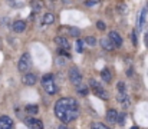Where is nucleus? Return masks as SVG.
Segmentation results:
<instances>
[{
	"label": "nucleus",
	"instance_id": "nucleus-22",
	"mask_svg": "<svg viewBox=\"0 0 148 129\" xmlns=\"http://www.w3.org/2000/svg\"><path fill=\"white\" fill-rule=\"evenodd\" d=\"M145 13H147V7L141 12V17H140V27H143V26H144V23H145Z\"/></svg>",
	"mask_w": 148,
	"mask_h": 129
},
{
	"label": "nucleus",
	"instance_id": "nucleus-21",
	"mask_svg": "<svg viewBox=\"0 0 148 129\" xmlns=\"http://www.w3.org/2000/svg\"><path fill=\"white\" fill-rule=\"evenodd\" d=\"M125 121H127V115L122 112V113H118V119H116V124H119V125H124L125 124Z\"/></svg>",
	"mask_w": 148,
	"mask_h": 129
},
{
	"label": "nucleus",
	"instance_id": "nucleus-30",
	"mask_svg": "<svg viewBox=\"0 0 148 129\" xmlns=\"http://www.w3.org/2000/svg\"><path fill=\"white\" fill-rule=\"evenodd\" d=\"M132 43H134V46H137V43H138V39H137V33H135V30L132 32Z\"/></svg>",
	"mask_w": 148,
	"mask_h": 129
},
{
	"label": "nucleus",
	"instance_id": "nucleus-34",
	"mask_svg": "<svg viewBox=\"0 0 148 129\" xmlns=\"http://www.w3.org/2000/svg\"><path fill=\"white\" fill-rule=\"evenodd\" d=\"M63 3H71V0H63Z\"/></svg>",
	"mask_w": 148,
	"mask_h": 129
},
{
	"label": "nucleus",
	"instance_id": "nucleus-13",
	"mask_svg": "<svg viewBox=\"0 0 148 129\" xmlns=\"http://www.w3.org/2000/svg\"><path fill=\"white\" fill-rule=\"evenodd\" d=\"M106 119L109 124H116V119H118V112L115 109H109L108 113H106Z\"/></svg>",
	"mask_w": 148,
	"mask_h": 129
},
{
	"label": "nucleus",
	"instance_id": "nucleus-31",
	"mask_svg": "<svg viewBox=\"0 0 148 129\" xmlns=\"http://www.w3.org/2000/svg\"><path fill=\"white\" fill-rule=\"evenodd\" d=\"M99 1H101V0H89V1H86V4H88V6H94V4H97Z\"/></svg>",
	"mask_w": 148,
	"mask_h": 129
},
{
	"label": "nucleus",
	"instance_id": "nucleus-6",
	"mask_svg": "<svg viewBox=\"0 0 148 129\" xmlns=\"http://www.w3.org/2000/svg\"><path fill=\"white\" fill-rule=\"evenodd\" d=\"M116 100H118V103H119L124 109H128L130 105H131V100H130V98H128V95H127L125 90L116 93Z\"/></svg>",
	"mask_w": 148,
	"mask_h": 129
},
{
	"label": "nucleus",
	"instance_id": "nucleus-18",
	"mask_svg": "<svg viewBox=\"0 0 148 129\" xmlns=\"http://www.w3.org/2000/svg\"><path fill=\"white\" fill-rule=\"evenodd\" d=\"M101 46H102L105 50H112V49L115 47L109 39H101Z\"/></svg>",
	"mask_w": 148,
	"mask_h": 129
},
{
	"label": "nucleus",
	"instance_id": "nucleus-3",
	"mask_svg": "<svg viewBox=\"0 0 148 129\" xmlns=\"http://www.w3.org/2000/svg\"><path fill=\"white\" fill-rule=\"evenodd\" d=\"M89 86H91V89H92V92L98 96V98H101V99H103V100H106L108 98H109V95L106 93V90L102 87V86L99 85L98 82L95 81V79H91L89 81Z\"/></svg>",
	"mask_w": 148,
	"mask_h": 129
},
{
	"label": "nucleus",
	"instance_id": "nucleus-5",
	"mask_svg": "<svg viewBox=\"0 0 148 129\" xmlns=\"http://www.w3.org/2000/svg\"><path fill=\"white\" fill-rule=\"evenodd\" d=\"M68 76H69V81H71L72 85L79 86L82 83V75H81V72L76 68H71L69 72H68Z\"/></svg>",
	"mask_w": 148,
	"mask_h": 129
},
{
	"label": "nucleus",
	"instance_id": "nucleus-19",
	"mask_svg": "<svg viewBox=\"0 0 148 129\" xmlns=\"http://www.w3.org/2000/svg\"><path fill=\"white\" fill-rule=\"evenodd\" d=\"M25 109H26L27 115H36V113H38V111H39L36 105H27V106H26Z\"/></svg>",
	"mask_w": 148,
	"mask_h": 129
},
{
	"label": "nucleus",
	"instance_id": "nucleus-33",
	"mask_svg": "<svg viewBox=\"0 0 148 129\" xmlns=\"http://www.w3.org/2000/svg\"><path fill=\"white\" fill-rule=\"evenodd\" d=\"M145 44L148 46V32H147V35H145Z\"/></svg>",
	"mask_w": 148,
	"mask_h": 129
},
{
	"label": "nucleus",
	"instance_id": "nucleus-4",
	"mask_svg": "<svg viewBox=\"0 0 148 129\" xmlns=\"http://www.w3.org/2000/svg\"><path fill=\"white\" fill-rule=\"evenodd\" d=\"M30 56H29V53H23L22 55V57L19 59V63H17V70L20 72V73H26L29 69H30Z\"/></svg>",
	"mask_w": 148,
	"mask_h": 129
},
{
	"label": "nucleus",
	"instance_id": "nucleus-10",
	"mask_svg": "<svg viewBox=\"0 0 148 129\" xmlns=\"http://www.w3.org/2000/svg\"><path fill=\"white\" fill-rule=\"evenodd\" d=\"M55 43H56L58 47H60V49H66V50H69V47H71L69 40H68L65 36H56V38H55Z\"/></svg>",
	"mask_w": 148,
	"mask_h": 129
},
{
	"label": "nucleus",
	"instance_id": "nucleus-24",
	"mask_svg": "<svg viewBox=\"0 0 148 129\" xmlns=\"http://www.w3.org/2000/svg\"><path fill=\"white\" fill-rule=\"evenodd\" d=\"M85 43H86V44H89V46H95L97 40H95V38H92V36H88V38L85 39Z\"/></svg>",
	"mask_w": 148,
	"mask_h": 129
},
{
	"label": "nucleus",
	"instance_id": "nucleus-25",
	"mask_svg": "<svg viewBox=\"0 0 148 129\" xmlns=\"http://www.w3.org/2000/svg\"><path fill=\"white\" fill-rule=\"evenodd\" d=\"M118 12H119L121 14H125V13H127V6H125L124 3H119V4H118Z\"/></svg>",
	"mask_w": 148,
	"mask_h": 129
},
{
	"label": "nucleus",
	"instance_id": "nucleus-7",
	"mask_svg": "<svg viewBox=\"0 0 148 129\" xmlns=\"http://www.w3.org/2000/svg\"><path fill=\"white\" fill-rule=\"evenodd\" d=\"M25 122H26V125H27L29 129H43V122L39 121V119H36V118H33V116L26 118Z\"/></svg>",
	"mask_w": 148,
	"mask_h": 129
},
{
	"label": "nucleus",
	"instance_id": "nucleus-12",
	"mask_svg": "<svg viewBox=\"0 0 148 129\" xmlns=\"http://www.w3.org/2000/svg\"><path fill=\"white\" fill-rule=\"evenodd\" d=\"M12 29H13L16 33H22V32H25V29H26V22H25V20H16V22L12 25Z\"/></svg>",
	"mask_w": 148,
	"mask_h": 129
},
{
	"label": "nucleus",
	"instance_id": "nucleus-14",
	"mask_svg": "<svg viewBox=\"0 0 148 129\" xmlns=\"http://www.w3.org/2000/svg\"><path fill=\"white\" fill-rule=\"evenodd\" d=\"M42 23L43 25H52V23H55V14L53 13H45L43 16H42Z\"/></svg>",
	"mask_w": 148,
	"mask_h": 129
},
{
	"label": "nucleus",
	"instance_id": "nucleus-1",
	"mask_svg": "<svg viewBox=\"0 0 148 129\" xmlns=\"http://www.w3.org/2000/svg\"><path fill=\"white\" fill-rule=\"evenodd\" d=\"M55 115L63 124H69V122L75 121L79 116L76 100L73 98H62V99H59L55 103Z\"/></svg>",
	"mask_w": 148,
	"mask_h": 129
},
{
	"label": "nucleus",
	"instance_id": "nucleus-35",
	"mask_svg": "<svg viewBox=\"0 0 148 129\" xmlns=\"http://www.w3.org/2000/svg\"><path fill=\"white\" fill-rule=\"evenodd\" d=\"M50 1H55V0H50Z\"/></svg>",
	"mask_w": 148,
	"mask_h": 129
},
{
	"label": "nucleus",
	"instance_id": "nucleus-8",
	"mask_svg": "<svg viewBox=\"0 0 148 129\" xmlns=\"http://www.w3.org/2000/svg\"><path fill=\"white\" fill-rule=\"evenodd\" d=\"M108 39L112 42V44H114L115 47H121V44H122V38H121V35H119L118 32H111Z\"/></svg>",
	"mask_w": 148,
	"mask_h": 129
},
{
	"label": "nucleus",
	"instance_id": "nucleus-16",
	"mask_svg": "<svg viewBox=\"0 0 148 129\" xmlns=\"http://www.w3.org/2000/svg\"><path fill=\"white\" fill-rule=\"evenodd\" d=\"M101 79L106 83H109L112 81V73L109 72V69H102L101 70Z\"/></svg>",
	"mask_w": 148,
	"mask_h": 129
},
{
	"label": "nucleus",
	"instance_id": "nucleus-29",
	"mask_svg": "<svg viewBox=\"0 0 148 129\" xmlns=\"http://www.w3.org/2000/svg\"><path fill=\"white\" fill-rule=\"evenodd\" d=\"M125 90V83L124 82H119L118 83V92H124Z\"/></svg>",
	"mask_w": 148,
	"mask_h": 129
},
{
	"label": "nucleus",
	"instance_id": "nucleus-20",
	"mask_svg": "<svg viewBox=\"0 0 148 129\" xmlns=\"http://www.w3.org/2000/svg\"><path fill=\"white\" fill-rule=\"evenodd\" d=\"M75 49H76V52H78V53H82V52H84V40L78 39L76 43H75Z\"/></svg>",
	"mask_w": 148,
	"mask_h": 129
},
{
	"label": "nucleus",
	"instance_id": "nucleus-26",
	"mask_svg": "<svg viewBox=\"0 0 148 129\" xmlns=\"http://www.w3.org/2000/svg\"><path fill=\"white\" fill-rule=\"evenodd\" d=\"M92 129H109L108 126H105L103 124H98V122H95V124H92Z\"/></svg>",
	"mask_w": 148,
	"mask_h": 129
},
{
	"label": "nucleus",
	"instance_id": "nucleus-17",
	"mask_svg": "<svg viewBox=\"0 0 148 129\" xmlns=\"http://www.w3.org/2000/svg\"><path fill=\"white\" fill-rule=\"evenodd\" d=\"M30 6H32L33 12H40V10L43 9V3H42L40 0H32Z\"/></svg>",
	"mask_w": 148,
	"mask_h": 129
},
{
	"label": "nucleus",
	"instance_id": "nucleus-15",
	"mask_svg": "<svg viewBox=\"0 0 148 129\" xmlns=\"http://www.w3.org/2000/svg\"><path fill=\"white\" fill-rule=\"evenodd\" d=\"M62 29L66 30V33H68L69 36H72V38H79L81 30H79L78 27H72V26H69V27H62Z\"/></svg>",
	"mask_w": 148,
	"mask_h": 129
},
{
	"label": "nucleus",
	"instance_id": "nucleus-32",
	"mask_svg": "<svg viewBox=\"0 0 148 129\" xmlns=\"http://www.w3.org/2000/svg\"><path fill=\"white\" fill-rule=\"evenodd\" d=\"M58 129H69V128H68V126H65V125H60Z\"/></svg>",
	"mask_w": 148,
	"mask_h": 129
},
{
	"label": "nucleus",
	"instance_id": "nucleus-9",
	"mask_svg": "<svg viewBox=\"0 0 148 129\" xmlns=\"http://www.w3.org/2000/svg\"><path fill=\"white\" fill-rule=\"evenodd\" d=\"M22 82L25 83L26 86H33L36 82H38V76L35 73H26L22 79Z\"/></svg>",
	"mask_w": 148,
	"mask_h": 129
},
{
	"label": "nucleus",
	"instance_id": "nucleus-2",
	"mask_svg": "<svg viewBox=\"0 0 148 129\" xmlns=\"http://www.w3.org/2000/svg\"><path fill=\"white\" fill-rule=\"evenodd\" d=\"M42 86H43V89H45L49 95L58 93V85H56L55 78H53L52 73H48V75H45V76L42 78Z\"/></svg>",
	"mask_w": 148,
	"mask_h": 129
},
{
	"label": "nucleus",
	"instance_id": "nucleus-11",
	"mask_svg": "<svg viewBox=\"0 0 148 129\" xmlns=\"http://www.w3.org/2000/svg\"><path fill=\"white\" fill-rule=\"evenodd\" d=\"M0 129H13V121L9 116H0Z\"/></svg>",
	"mask_w": 148,
	"mask_h": 129
},
{
	"label": "nucleus",
	"instance_id": "nucleus-27",
	"mask_svg": "<svg viewBox=\"0 0 148 129\" xmlns=\"http://www.w3.org/2000/svg\"><path fill=\"white\" fill-rule=\"evenodd\" d=\"M58 53L62 55V56H65V57H71V55H69V52H68L66 49H60V47H59V49H58Z\"/></svg>",
	"mask_w": 148,
	"mask_h": 129
},
{
	"label": "nucleus",
	"instance_id": "nucleus-28",
	"mask_svg": "<svg viewBox=\"0 0 148 129\" xmlns=\"http://www.w3.org/2000/svg\"><path fill=\"white\" fill-rule=\"evenodd\" d=\"M97 27H98L99 30H105V23L99 20V22H97Z\"/></svg>",
	"mask_w": 148,
	"mask_h": 129
},
{
	"label": "nucleus",
	"instance_id": "nucleus-23",
	"mask_svg": "<svg viewBox=\"0 0 148 129\" xmlns=\"http://www.w3.org/2000/svg\"><path fill=\"white\" fill-rule=\"evenodd\" d=\"M78 92H79V95H82V96H85L86 93H88V87L86 86H82V83L78 86Z\"/></svg>",
	"mask_w": 148,
	"mask_h": 129
}]
</instances>
